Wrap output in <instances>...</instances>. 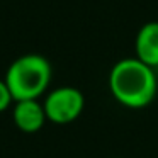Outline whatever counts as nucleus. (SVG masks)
<instances>
[{
    "instance_id": "nucleus-1",
    "label": "nucleus",
    "mask_w": 158,
    "mask_h": 158,
    "mask_svg": "<svg viewBox=\"0 0 158 158\" xmlns=\"http://www.w3.org/2000/svg\"><path fill=\"white\" fill-rule=\"evenodd\" d=\"M109 87L117 102L129 109H141L156 95V75L153 68L138 58H126L112 66Z\"/></svg>"
},
{
    "instance_id": "nucleus-2",
    "label": "nucleus",
    "mask_w": 158,
    "mask_h": 158,
    "mask_svg": "<svg viewBox=\"0 0 158 158\" xmlns=\"http://www.w3.org/2000/svg\"><path fill=\"white\" fill-rule=\"evenodd\" d=\"M49 80L51 65L41 55H24L17 58L5 75V83L15 102L38 99L48 89Z\"/></svg>"
},
{
    "instance_id": "nucleus-3",
    "label": "nucleus",
    "mask_w": 158,
    "mask_h": 158,
    "mask_svg": "<svg viewBox=\"0 0 158 158\" xmlns=\"http://www.w3.org/2000/svg\"><path fill=\"white\" fill-rule=\"evenodd\" d=\"M83 104L85 100L78 89L60 87L46 97L43 107L46 112V119L56 124H66L75 121L82 114Z\"/></svg>"
},
{
    "instance_id": "nucleus-4",
    "label": "nucleus",
    "mask_w": 158,
    "mask_h": 158,
    "mask_svg": "<svg viewBox=\"0 0 158 158\" xmlns=\"http://www.w3.org/2000/svg\"><path fill=\"white\" fill-rule=\"evenodd\" d=\"M46 121V112L38 99L17 100L14 107V123L22 133H38Z\"/></svg>"
},
{
    "instance_id": "nucleus-5",
    "label": "nucleus",
    "mask_w": 158,
    "mask_h": 158,
    "mask_svg": "<svg viewBox=\"0 0 158 158\" xmlns=\"http://www.w3.org/2000/svg\"><path fill=\"white\" fill-rule=\"evenodd\" d=\"M136 58L144 65L158 66V22H148L136 36Z\"/></svg>"
},
{
    "instance_id": "nucleus-6",
    "label": "nucleus",
    "mask_w": 158,
    "mask_h": 158,
    "mask_svg": "<svg viewBox=\"0 0 158 158\" xmlns=\"http://www.w3.org/2000/svg\"><path fill=\"white\" fill-rule=\"evenodd\" d=\"M12 100L14 99H12V94H10V90H9L5 80H0V112L7 109L12 104Z\"/></svg>"
}]
</instances>
